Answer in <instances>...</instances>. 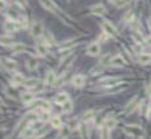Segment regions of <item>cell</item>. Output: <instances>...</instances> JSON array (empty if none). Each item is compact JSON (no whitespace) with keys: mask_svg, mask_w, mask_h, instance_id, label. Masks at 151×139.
I'll list each match as a JSON object with an SVG mask.
<instances>
[{"mask_svg":"<svg viewBox=\"0 0 151 139\" xmlns=\"http://www.w3.org/2000/svg\"><path fill=\"white\" fill-rule=\"evenodd\" d=\"M19 29H21V25L16 20H8L4 24V30L7 33H13V31H17Z\"/></svg>","mask_w":151,"mask_h":139,"instance_id":"cell-1","label":"cell"},{"mask_svg":"<svg viewBox=\"0 0 151 139\" xmlns=\"http://www.w3.org/2000/svg\"><path fill=\"white\" fill-rule=\"evenodd\" d=\"M101 26H103L104 33H106V34H108V36L114 37V36H116V34H117V29H116V26H114L113 24L110 22V21H108V20L103 21V24H101Z\"/></svg>","mask_w":151,"mask_h":139,"instance_id":"cell-2","label":"cell"},{"mask_svg":"<svg viewBox=\"0 0 151 139\" xmlns=\"http://www.w3.org/2000/svg\"><path fill=\"white\" fill-rule=\"evenodd\" d=\"M42 34H43V26L40 21H37V22H34L32 26V36L34 37V38H38V37H41Z\"/></svg>","mask_w":151,"mask_h":139,"instance_id":"cell-3","label":"cell"},{"mask_svg":"<svg viewBox=\"0 0 151 139\" xmlns=\"http://www.w3.org/2000/svg\"><path fill=\"white\" fill-rule=\"evenodd\" d=\"M87 54L91 57H96V55L100 54V45L97 42H92L91 45H88L87 47Z\"/></svg>","mask_w":151,"mask_h":139,"instance_id":"cell-4","label":"cell"},{"mask_svg":"<svg viewBox=\"0 0 151 139\" xmlns=\"http://www.w3.org/2000/svg\"><path fill=\"white\" fill-rule=\"evenodd\" d=\"M109 63H110L113 67H122V66H125V59H124V57L122 55H114V57H112L110 58V60H109Z\"/></svg>","mask_w":151,"mask_h":139,"instance_id":"cell-5","label":"cell"},{"mask_svg":"<svg viewBox=\"0 0 151 139\" xmlns=\"http://www.w3.org/2000/svg\"><path fill=\"white\" fill-rule=\"evenodd\" d=\"M89 10H91L92 15L103 16L104 13H105V7H104V4H95V5H92V7L89 8Z\"/></svg>","mask_w":151,"mask_h":139,"instance_id":"cell-6","label":"cell"},{"mask_svg":"<svg viewBox=\"0 0 151 139\" xmlns=\"http://www.w3.org/2000/svg\"><path fill=\"white\" fill-rule=\"evenodd\" d=\"M71 83H72V85L76 87V88H80V87H83V85L85 84V78H84V75H75L74 78H72Z\"/></svg>","mask_w":151,"mask_h":139,"instance_id":"cell-7","label":"cell"},{"mask_svg":"<svg viewBox=\"0 0 151 139\" xmlns=\"http://www.w3.org/2000/svg\"><path fill=\"white\" fill-rule=\"evenodd\" d=\"M40 3L46 10H50V12H55L57 10V5L51 0H40Z\"/></svg>","mask_w":151,"mask_h":139,"instance_id":"cell-8","label":"cell"},{"mask_svg":"<svg viewBox=\"0 0 151 139\" xmlns=\"http://www.w3.org/2000/svg\"><path fill=\"white\" fill-rule=\"evenodd\" d=\"M135 108H139V101H138V97L137 96L133 97V98L129 101V104H127V106H126V112L127 113H131Z\"/></svg>","mask_w":151,"mask_h":139,"instance_id":"cell-9","label":"cell"},{"mask_svg":"<svg viewBox=\"0 0 151 139\" xmlns=\"http://www.w3.org/2000/svg\"><path fill=\"white\" fill-rule=\"evenodd\" d=\"M125 131H126L129 135H131V136H138L139 134H143V130L141 127H138V126H129V127H127Z\"/></svg>","mask_w":151,"mask_h":139,"instance_id":"cell-10","label":"cell"},{"mask_svg":"<svg viewBox=\"0 0 151 139\" xmlns=\"http://www.w3.org/2000/svg\"><path fill=\"white\" fill-rule=\"evenodd\" d=\"M55 72L54 71H49L48 73H46V78H45V84L46 85H53L54 83H55Z\"/></svg>","mask_w":151,"mask_h":139,"instance_id":"cell-11","label":"cell"},{"mask_svg":"<svg viewBox=\"0 0 151 139\" xmlns=\"http://www.w3.org/2000/svg\"><path fill=\"white\" fill-rule=\"evenodd\" d=\"M3 66L4 68H6L7 71H15L17 67L16 62H13V60H9V59H3Z\"/></svg>","mask_w":151,"mask_h":139,"instance_id":"cell-12","label":"cell"},{"mask_svg":"<svg viewBox=\"0 0 151 139\" xmlns=\"http://www.w3.org/2000/svg\"><path fill=\"white\" fill-rule=\"evenodd\" d=\"M12 85H19V84H21V83H24V76H22V73H13V76H12Z\"/></svg>","mask_w":151,"mask_h":139,"instance_id":"cell-13","label":"cell"},{"mask_svg":"<svg viewBox=\"0 0 151 139\" xmlns=\"http://www.w3.org/2000/svg\"><path fill=\"white\" fill-rule=\"evenodd\" d=\"M33 100H34V94L30 93V92H25V93L21 94V101L25 102V104H32Z\"/></svg>","mask_w":151,"mask_h":139,"instance_id":"cell-14","label":"cell"},{"mask_svg":"<svg viewBox=\"0 0 151 139\" xmlns=\"http://www.w3.org/2000/svg\"><path fill=\"white\" fill-rule=\"evenodd\" d=\"M138 62H139L141 64H148V63L151 62V55L142 52V54L138 55Z\"/></svg>","mask_w":151,"mask_h":139,"instance_id":"cell-15","label":"cell"},{"mask_svg":"<svg viewBox=\"0 0 151 139\" xmlns=\"http://www.w3.org/2000/svg\"><path fill=\"white\" fill-rule=\"evenodd\" d=\"M36 50H37V52H38L40 55L45 57L46 52H48V46H46V45L43 43L42 41H41V42H38V43H37V46H36Z\"/></svg>","mask_w":151,"mask_h":139,"instance_id":"cell-16","label":"cell"},{"mask_svg":"<svg viewBox=\"0 0 151 139\" xmlns=\"http://www.w3.org/2000/svg\"><path fill=\"white\" fill-rule=\"evenodd\" d=\"M67 101H69V94H67L66 92H62V93L57 94V97H55V102H57V104H62V105H63L64 102H67Z\"/></svg>","mask_w":151,"mask_h":139,"instance_id":"cell-17","label":"cell"},{"mask_svg":"<svg viewBox=\"0 0 151 139\" xmlns=\"http://www.w3.org/2000/svg\"><path fill=\"white\" fill-rule=\"evenodd\" d=\"M12 52H21V51H24L27 47H25V45L24 43H20V42H16V43H13L12 45Z\"/></svg>","mask_w":151,"mask_h":139,"instance_id":"cell-18","label":"cell"},{"mask_svg":"<svg viewBox=\"0 0 151 139\" xmlns=\"http://www.w3.org/2000/svg\"><path fill=\"white\" fill-rule=\"evenodd\" d=\"M50 123H51V126H53L54 129H62V119L59 117H57V115L51 118Z\"/></svg>","mask_w":151,"mask_h":139,"instance_id":"cell-19","label":"cell"},{"mask_svg":"<svg viewBox=\"0 0 151 139\" xmlns=\"http://www.w3.org/2000/svg\"><path fill=\"white\" fill-rule=\"evenodd\" d=\"M38 84V80L34 78H30V79H27V80L24 81V85L28 87V88H34L36 85Z\"/></svg>","mask_w":151,"mask_h":139,"instance_id":"cell-20","label":"cell"},{"mask_svg":"<svg viewBox=\"0 0 151 139\" xmlns=\"http://www.w3.org/2000/svg\"><path fill=\"white\" fill-rule=\"evenodd\" d=\"M117 81H118V79H116V78H106V79L100 80V84H104V85H114Z\"/></svg>","mask_w":151,"mask_h":139,"instance_id":"cell-21","label":"cell"},{"mask_svg":"<svg viewBox=\"0 0 151 139\" xmlns=\"http://www.w3.org/2000/svg\"><path fill=\"white\" fill-rule=\"evenodd\" d=\"M1 45L3 46H8V45H13V38L11 36H1Z\"/></svg>","mask_w":151,"mask_h":139,"instance_id":"cell-22","label":"cell"},{"mask_svg":"<svg viewBox=\"0 0 151 139\" xmlns=\"http://www.w3.org/2000/svg\"><path fill=\"white\" fill-rule=\"evenodd\" d=\"M29 136H34V130L32 127H27L21 133V138H29Z\"/></svg>","mask_w":151,"mask_h":139,"instance_id":"cell-23","label":"cell"},{"mask_svg":"<svg viewBox=\"0 0 151 139\" xmlns=\"http://www.w3.org/2000/svg\"><path fill=\"white\" fill-rule=\"evenodd\" d=\"M28 68L29 70H34V68H37V66H38V62H37V59H34V58H32V59H29L28 60Z\"/></svg>","mask_w":151,"mask_h":139,"instance_id":"cell-24","label":"cell"},{"mask_svg":"<svg viewBox=\"0 0 151 139\" xmlns=\"http://www.w3.org/2000/svg\"><path fill=\"white\" fill-rule=\"evenodd\" d=\"M124 21H126V22H133L134 20V12L133 10H130V12H127L126 15L124 16Z\"/></svg>","mask_w":151,"mask_h":139,"instance_id":"cell-25","label":"cell"},{"mask_svg":"<svg viewBox=\"0 0 151 139\" xmlns=\"http://www.w3.org/2000/svg\"><path fill=\"white\" fill-rule=\"evenodd\" d=\"M62 108H63V112H64V113H70V112L72 110V108H74V106H72V102L69 100L67 102H64V104L62 105Z\"/></svg>","mask_w":151,"mask_h":139,"instance_id":"cell-26","label":"cell"},{"mask_svg":"<svg viewBox=\"0 0 151 139\" xmlns=\"http://www.w3.org/2000/svg\"><path fill=\"white\" fill-rule=\"evenodd\" d=\"M101 138L103 139H109V129L105 125L101 127Z\"/></svg>","mask_w":151,"mask_h":139,"instance_id":"cell-27","label":"cell"},{"mask_svg":"<svg viewBox=\"0 0 151 139\" xmlns=\"http://www.w3.org/2000/svg\"><path fill=\"white\" fill-rule=\"evenodd\" d=\"M51 118H53V117H50L49 112H42L40 114V119L43 121V122H46V121H51Z\"/></svg>","mask_w":151,"mask_h":139,"instance_id":"cell-28","label":"cell"},{"mask_svg":"<svg viewBox=\"0 0 151 139\" xmlns=\"http://www.w3.org/2000/svg\"><path fill=\"white\" fill-rule=\"evenodd\" d=\"M105 126L109 129V130H110V129H113L114 126H116V119H113V118H110V119H106Z\"/></svg>","mask_w":151,"mask_h":139,"instance_id":"cell-29","label":"cell"},{"mask_svg":"<svg viewBox=\"0 0 151 139\" xmlns=\"http://www.w3.org/2000/svg\"><path fill=\"white\" fill-rule=\"evenodd\" d=\"M42 112H49V110L51 109V106H50V104H49L48 101H42V105H41V108H40Z\"/></svg>","mask_w":151,"mask_h":139,"instance_id":"cell-30","label":"cell"},{"mask_svg":"<svg viewBox=\"0 0 151 139\" xmlns=\"http://www.w3.org/2000/svg\"><path fill=\"white\" fill-rule=\"evenodd\" d=\"M19 24L21 25V28H27V26H28L27 17H22V16H20V17H19Z\"/></svg>","mask_w":151,"mask_h":139,"instance_id":"cell-31","label":"cell"},{"mask_svg":"<svg viewBox=\"0 0 151 139\" xmlns=\"http://www.w3.org/2000/svg\"><path fill=\"white\" fill-rule=\"evenodd\" d=\"M129 3H130V0H118V1L116 3V5L118 8H124V7H126Z\"/></svg>","mask_w":151,"mask_h":139,"instance_id":"cell-32","label":"cell"},{"mask_svg":"<svg viewBox=\"0 0 151 139\" xmlns=\"http://www.w3.org/2000/svg\"><path fill=\"white\" fill-rule=\"evenodd\" d=\"M147 93L151 96V84H150V85H147Z\"/></svg>","mask_w":151,"mask_h":139,"instance_id":"cell-33","label":"cell"},{"mask_svg":"<svg viewBox=\"0 0 151 139\" xmlns=\"http://www.w3.org/2000/svg\"><path fill=\"white\" fill-rule=\"evenodd\" d=\"M109 1H110V3H114V4H116V3L118 1V0H109Z\"/></svg>","mask_w":151,"mask_h":139,"instance_id":"cell-34","label":"cell"},{"mask_svg":"<svg viewBox=\"0 0 151 139\" xmlns=\"http://www.w3.org/2000/svg\"><path fill=\"white\" fill-rule=\"evenodd\" d=\"M148 26H150V29H151V18L148 20Z\"/></svg>","mask_w":151,"mask_h":139,"instance_id":"cell-35","label":"cell"},{"mask_svg":"<svg viewBox=\"0 0 151 139\" xmlns=\"http://www.w3.org/2000/svg\"><path fill=\"white\" fill-rule=\"evenodd\" d=\"M34 139H43V138H34Z\"/></svg>","mask_w":151,"mask_h":139,"instance_id":"cell-36","label":"cell"},{"mask_svg":"<svg viewBox=\"0 0 151 139\" xmlns=\"http://www.w3.org/2000/svg\"><path fill=\"white\" fill-rule=\"evenodd\" d=\"M150 110H151V102H150Z\"/></svg>","mask_w":151,"mask_h":139,"instance_id":"cell-37","label":"cell"}]
</instances>
